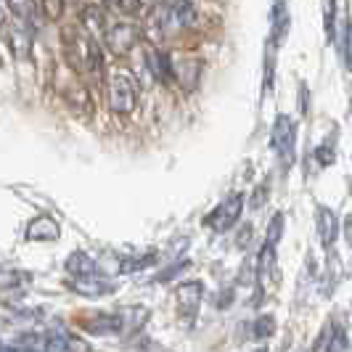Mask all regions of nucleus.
<instances>
[{
  "instance_id": "obj_1",
  "label": "nucleus",
  "mask_w": 352,
  "mask_h": 352,
  "mask_svg": "<svg viewBox=\"0 0 352 352\" xmlns=\"http://www.w3.org/2000/svg\"><path fill=\"white\" fill-rule=\"evenodd\" d=\"M151 24L159 37H175L196 24L194 0H159L151 8Z\"/></svg>"
},
{
  "instance_id": "obj_2",
  "label": "nucleus",
  "mask_w": 352,
  "mask_h": 352,
  "mask_svg": "<svg viewBox=\"0 0 352 352\" xmlns=\"http://www.w3.org/2000/svg\"><path fill=\"white\" fill-rule=\"evenodd\" d=\"M106 104L114 114H130L135 109V80L124 69H111L106 77Z\"/></svg>"
},
{
  "instance_id": "obj_3",
  "label": "nucleus",
  "mask_w": 352,
  "mask_h": 352,
  "mask_svg": "<svg viewBox=\"0 0 352 352\" xmlns=\"http://www.w3.org/2000/svg\"><path fill=\"white\" fill-rule=\"evenodd\" d=\"M244 201H247V196L244 194H230L226 201H220V204L204 217V226L212 230H217V233L230 230L236 223H239L241 212H244Z\"/></svg>"
},
{
  "instance_id": "obj_4",
  "label": "nucleus",
  "mask_w": 352,
  "mask_h": 352,
  "mask_svg": "<svg viewBox=\"0 0 352 352\" xmlns=\"http://www.w3.org/2000/svg\"><path fill=\"white\" fill-rule=\"evenodd\" d=\"M270 141H273V151L281 157L283 164L292 167L294 164V148H297V127L292 122V117H286V114L276 117Z\"/></svg>"
},
{
  "instance_id": "obj_5",
  "label": "nucleus",
  "mask_w": 352,
  "mask_h": 352,
  "mask_svg": "<svg viewBox=\"0 0 352 352\" xmlns=\"http://www.w3.org/2000/svg\"><path fill=\"white\" fill-rule=\"evenodd\" d=\"M141 30L130 21H117L111 27H106L104 40H106V48L114 53V56H127L133 51L138 43H141Z\"/></svg>"
},
{
  "instance_id": "obj_6",
  "label": "nucleus",
  "mask_w": 352,
  "mask_h": 352,
  "mask_svg": "<svg viewBox=\"0 0 352 352\" xmlns=\"http://www.w3.org/2000/svg\"><path fill=\"white\" fill-rule=\"evenodd\" d=\"M175 297H177V305H180V316H186L188 320L199 313V307H201V297H204V286L199 281H186L180 283L175 289Z\"/></svg>"
},
{
  "instance_id": "obj_7",
  "label": "nucleus",
  "mask_w": 352,
  "mask_h": 352,
  "mask_svg": "<svg viewBox=\"0 0 352 352\" xmlns=\"http://www.w3.org/2000/svg\"><path fill=\"white\" fill-rule=\"evenodd\" d=\"M143 61H146V69L148 74L157 80V82H170L173 80V56L164 51H159L154 45H148L146 48V56H143Z\"/></svg>"
},
{
  "instance_id": "obj_8",
  "label": "nucleus",
  "mask_w": 352,
  "mask_h": 352,
  "mask_svg": "<svg viewBox=\"0 0 352 352\" xmlns=\"http://www.w3.org/2000/svg\"><path fill=\"white\" fill-rule=\"evenodd\" d=\"M289 3L286 0H273V8H270V45H281L286 32H289Z\"/></svg>"
},
{
  "instance_id": "obj_9",
  "label": "nucleus",
  "mask_w": 352,
  "mask_h": 352,
  "mask_svg": "<svg viewBox=\"0 0 352 352\" xmlns=\"http://www.w3.org/2000/svg\"><path fill=\"white\" fill-rule=\"evenodd\" d=\"M199 74H201V61L199 58H191V56L173 58V80H177L186 90L196 88Z\"/></svg>"
},
{
  "instance_id": "obj_10",
  "label": "nucleus",
  "mask_w": 352,
  "mask_h": 352,
  "mask_svg": "<svg viewBox=\"0 0 352 352\" xmlns=\"http://www.w3.org/2000/svg\"><path fill=\"white\" fill-rule=\"evenodd\" d=\"M61 236V228H58V223L53 220L51 214H40L35 217L27 230H24V239L27 241H56Z\"/></svg>"
},
{
  "instance_id": "obj_11",
  "label": "nucleus",
  "mask_w": 352,
  "mask_h": 352,
  "mask_svg": "<svg viewBox=\"0 0 352 352\" xmlns=\"http://www.w3.org/2000/svg\"><path fill=\"white\" fill-rule=\"evenodd\" d=\"M72 289L82 297H106L114 292V283L106 281V278H98V273L93 276H85V278H74L72 281Z\"/></svg>"
},
{
  "instance_id": "obj_12",
  "label": "nucleus",
  "mask_w": 352,
  "mask_h": 352,
  "mask_svg": "<svg viewBox=\"0 0 352 352\" xmlns=\"http://www.w3.org/2000/svg\"><path fill=\"white\" fill-rule=\"evenodd\" d=\"M85 331L90 334H120L122 331V316H109V313H101V316H90L88 320H82Z\"/></svg>"
},
{
  "instance_id": "obj_13",
  "label": "nucleus",
  "mask_w": 352,
  "mask_h": 352,
  "mask_svg": "<svg viewBox=\"0 0 352 352\" xmlns=\"http://www.w3.org/2000/svg\"><path fill=\"white\" fill-rule=\"evenodd\" d=\"M318 233H320L323 247H334L336 236H339V220H336L334 210H329V207L318 210Z\"/></svg>"
},
{
  "instance_id": "obj_14",
  "label": "nucleus",
  "mask_w": 352,
  "mask_h": 352,
  "mask_svg": "<svg viewBox=\"0 0 352 352\" xmlns=\"http://www.w3.org/2000/svg\"><path fill=\"white\" fill-rule=\"evenodd\" d=\"M64 267H67V273L74 276V278H85V276L98 273V265H96V260L90 257L88 252H72Z\"/></svg>"
},
{
  "instance_id": "obj_15",
  "label": "nucleus",
  "mask_w": 352,
  "mask_h": 352,
  "mask_svg": "<svg viewBox=\"0 0 352 352\" xmlns=\"http://www.w3.org/2000/svg\"><path fill=\"white\" fill-rule=\"evenodd\" d=\"M104 6L111 14H120V16H138L143 11L141 0H104Z\"/></svg>"
},
{
  "instance_id": "obj_16",
  "label": "nucleus",
  "mask_w": 352,
  "mask_h": 352,
  "mask_svg": "<svg viewBox=\"0 0 352 352\" xmlns=\"http://www.w3.org/2000/svg\"><path fill=\"white\" fill-rule=\"evenodd\" d=\"M6 6H8V11L14 14V19L24 21V24L35 14V0H6Z\"/></svg>"
},
{
  "instance_id": "obj_17",
  "label": "nucleus",
  "mask_w": 352,
  "mask_h": 352,
  "mask_svg": "<svg viewBox=\"0 0 352 352\" xmlns=\"http://www.w3.org/2000/svg\"><path fill=\"white\" fill-rule=\"evenodd\" d=\"M157 263V254L151 252V254H143V257H122L120 260V273H135V270H143L146 265H154Z\"/></svg>"
},
{
  "instance_id": "obj_18",
  "label": "nucleus",
  "mask_w": 352,
  "mask_h": 352,
  "mask_svg": "<svg viewBox=\"0 0 352 352\" xmlns=\"http://www.w3.org/2000/svg\"><path fill=\"white\" fill-rule=\"evenodd\" d=\"M326 352H350V342H347V334L344 329H334V331H326Z\"/></svg>"
},
{
  "instance_id": "obj_19",
  "label": "nucleus",
  "mask_w": 352,
  "mask_h": 352,
  "mask_svg": "<svg viewBox=\"0 0 352 352\" xmlns=\"http://www.w3.org/2000/svg\"><path fill=\"white\" fill-rule=\"evenodd\" d=\"M281 236H283V214L281 212H276V214L270 217L267 233H265V244H267V247H278Z\"/></svg>"
},
{
  "instance_id": "obj_20",
  "label": "nucleus",
  "mask_w": 352,
  "mask_h": 352,
  "mask_svg": "<svg viewBox=\"0 0 352 352\" xmlns=\"http://www.w3.org/2000/svg\"><path fill=\"white\" fill-rule=\"evenodd\" d=\"M276 331V318L273 316H260L254 323H252V336L254 339H267Z\"/></svg>"
},
{
  "instance_id": "obj_21",
  "label": "nucleus",
  "mask_w": 352,
  "mask_h": 352,
  "mask_svg": "<svg viewBox=\"0 0 352 352\" xmlns=\"http://www.w3.org/2000/svg\"><path fill=\"white\" fill-rule=\"evenodd\" d=\"M334 148H331V143H323V146H318L316 148V162L320 167H329V164H334Z\"/></svg>"
},
{
  "instance_id": "obj_22",
  "label": "nucleus",
  "mask_w": 352,
  "mask_h": 352,
  "mask_svg": "<svg viewBox=\"0 0 352 352\" xmlns=\"http://www.w3.org/2000/svg\"><path fill=\"white\" fill-rule=\"evenodd\" d=\"M188 265H191V263H188V260H183V263H175V265H170L167 270H162V273H159V276H157V281H162V283L173 281V278H175V276H180V273H183V270H186Z\"/></svg>"
},
{
  "instance_id": "obj_23",
  "label": "nucleus",
  "mask_w": 352,
  "mask_h": 352,
  "mask_svg": "<svg viewBox=\"0 0 352 352\" xmlns=\"http://www.w3.org/2000/svg\"><path fill=\"white\" fill-rule=\"evenodd\" d=\"M43 11L48 19H58L64 11V0H43Z\"/></svg>"
},
{
  "instance_id": "obj_24",
  "label": "nucleus",
  "mask_w": 352,
  "mask_h": 352,
  "mask_svg": "<svg viewBox=\"0 0 352 352\" xmlns=\"http://www.w3.org/2000/svg\"><path fill=\"white\" fill-rule=\"evenodd\" d=\"M265 196H267V186L263 183V186L254 191V196H252V210H260V207H263Z\"/></svg>"
},
{
  "instance_id": "obj_25",
  "label": "nucleus",
  "mask_w": 352,
  "mask_h": 352,
  "mask_svg": "<svg viewBox=\"0 0 352 352\" xmlns=\"http://www.w3.org/2000/svg\"><path fill=\"white\" fill-rule=\"evenodd\" d=\"M249 239H252V226H247V228H244V230H241V233H239V239H236V244L241 247V244H247Z\"/></svg>"
},
{
  "instance_id": "obj_26",
  "label": "nucleus",
  "mask_w": 352,
  "mask_h": 352,
  "mask_svg": "<svg viewBox=\"0 0 352 352\" xmlns=\"http://www.w3.org/2000/svg\"><path fill=\"white\" fill-rule=\"evenodd\" d=\"M342 228H344V239H347V244L352 247V214L344 220V226H342Z\"/></svg>"
},
{
  "instance_id": "obj_27",
  "label": "nucleus",
  "mask_w": 352,
  "mask_h": 352,
  "mask_svg": "<svg viewBox=\"0 0 352 352\" xmlns=\"http://www.w3.org/2000/svg\"><path fill=\"white\" fill-rule=\"evenodd\" d=\"M254 352H267V350H265V347H263V350H254Z\"/></svg>"
},
{
  "instance_id": "obj_28",
  "label": "nucleus",
  "mask_w": 352,
  "mask_h": 352,
  "mask_svg": "<svg viewBox=\"0 0 352 352\" xmlns=\"http://www.w3.org/2000/svg\"><path fill=\"white\" fill-rule=\"evenodd\" d=\"M0 3H6V0H0Z\"/></svg>"
},
{
  "instance_id": "obj_29",
  "label": "nucleus",
  "mask_w": 352,
  "mask_h": 352,
  "mask_svg": "<svg viewBox=\"0 0 352 352\" xmlns=\"http://www.w3.org/2000/svg\"><path fill=\"white\" fill-rule=\"evenodd\" d=\"M0 347H3V344H0Z\"/></svg>"
}]
</instances>
